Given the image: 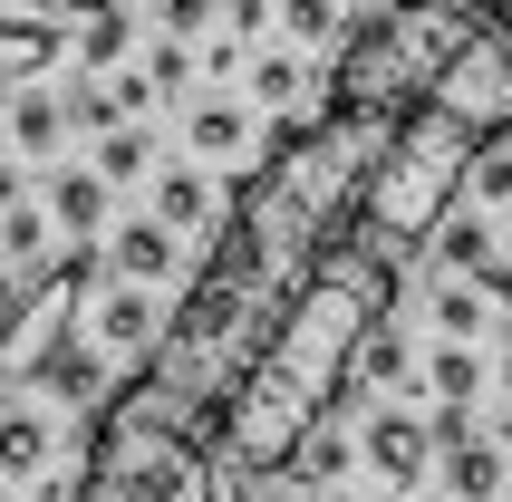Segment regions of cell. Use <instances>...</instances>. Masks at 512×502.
I'll return each instance as SVG.
<instances>
[{"label":"cell","instance_id":"obj_33","mask_svg":"<svg viewBox=\"0 0 512 502\" xmlns=\"http://www.w3.org/2000/svg\"><path fill=\"white\" fill-rule=\"evenodd\" d=\"M223 29L232 39H261V29H271V0H223Z\"/></svg>","mask_w":512,"mask_h":502},{"label":"cell","instance_id":"obj_15","mask_svg":"<svg viewBox=\"0 0 512 502\" xmlns=\"http://www.w3.org/2000/svg\"><path fill=\"white\" fill-rule=\"evenodd\" d=\"M300 97H310V58H300V49H261L252 58V107L300 116Z\"/></svg>","mask_w":512,"mask_h":502},{"label":"cell","instance_id":"obj_6","mask_svg":"<svg viewBox=\"0 0 512 502\" xmlns=\"http://www.w3.org/2000/svg\"><path fill=\"white\" fill-rule=\"evenodd\" d=\"M87 338H97L107 358H126V367H136L145 348L165 338V309H155V290H145V280H116L107 300L87 309Z\"/></svg>","mask_w":512,"mask_h":502},{"label":"cell","instance_id":"obj_7","mask_svg":"<svg viewBox=\"0 0 512 502\" xmlns=\"http://www.w3.org/2000/svg\"><path fill=\"white\" fill-rule=\"evenodd\" d=\"M78 49V39H68V20H49V10H0V87H29V78H49L58 58Z\"/></svg>","mask_w":512,"mask_h":502},{"label":"cell","instance_id":"obj_22","mask_svg":"<svg viewBox=\"0 0 512 502\" xmlns=\"http://www.w3.org/2000/svg\"><path fill=\"white\" fill-rule=\"evenodd\" d=\"M348 474V435H339V416L319 425L310 445H300V464H290V483H310V493H329V483Z\"/></svg>","mask_w":512,"mask_h":502},{"label":"cell","instance_id":"obj_3","mask_svg":"<svg viewBox=\"0 0 512 502\" xmlns=\"http://www.w3.org/2000/svg\"><path fill=\"white\" fill-rule=\"evenodd\" d=\"M474 29H484V10H474V0H377L368 20L339 39V58H329L319 97H329V107L406 116L435 78H445V58H455Z\"/></svg>","mask_w":512,"mask_h":502},{"label":"cell","instance_id":"obj_29","mask_svg":"<svg viewBox=\"0 0 512 502\" xmlns=\"http://www.w3.org/2000/svg\"><path fill=\"white\" fill-rule=\"evenodd\" d=\"M145 78H155V87L174 97V87L194 78V49H184V39H155V58H145Z\"/></svg>","mask_w":512,"mask_h":502},{"label":"cell","instance_id":"obj_17","mask_svg":"<svg viewBox=\"0 0 512 502\" xmlns=\"http://www.w3.org/2000/svg\"><path fill=\"white\" fill-rule=\"evenodd\" d=\"M49 203H10V213H0V261H10V271H39V261H58L49 251Z\"/></svg>","mask_w":512,"mask_h":502},{"label":"cell","instance_id":"obj_27","mask_svg":"<svg viewBox=\"0 0 512 502\" xmlns=\"http://www.w3.org/2000/svg\"><path fill=\"white\" fill-rule=\"evenodd\" d=\"M426 435H435V464H445L455 445H474V435H484V416H474V406H426Z\"/></svg>","mask_w":512,"mask_h":502},{"label":"cell","instance_id":"obj_18","mask_svg":"<svg viewBox=\"0 0 512 502\" xmlns=\"http://www.w3.org/2000/svg\"><path fill=\"white\" fill-rule=\"evenodd\" d=\"M10 136H20V155H49V145L68 136V97H49V87H20V97H10Z\"/></svg>","mask_w":512,"mask_h":502},{"label":"cell","instance_id":"obj_37","mask_svg":"<svg viewBox=\"0 0 512 502\" xmlns=\"http://www.w3.org/2000/svg\"><path fill=\"white\" fill-rule=\"evenodd\" d=\"M484 20H512V0H484Z\"/></svg>","mask_w":512,"mask_h":502},{"label":"cell","instance_id":"obj_25","mask_svg":"<svg viewBox=\"0 0 512 502\" xmlns=\"http://www.w3.org/2000/svg\"><path fill=\"white\" fill-rule=\"evenodd\" d=\"M416 377V358H406V329L387 319V329L368 338V358H358V387H406Z\"/></svg>","mask_w":512,"mask_h":502},{"label":"cell","instance_id":"obj_11","mask_svg":"<svg viewBox=\"0 0 512 502\" xmlns=\"http://www.w3.org/2000/svg\"><path fill=\"white\" fill-rule=\"evenodd\" d=\"M416 387H426V406H474V396L493 387V367L464 348V338H435L426 367H416Z\"/></svg>","mask_w":512,"mask_h":502},{"label":"cell","instance_id":"obj_40","mask_svg":"<svg viewBox=\"0 0 512 502\" xmlns=\"http://www.w3.org/2000/svg\"><path fill=\"white\" fill-rule=\"evenodd\" d=\"M503 502H512V493H503Z\"/></svg>","mask_w":512,"mask_h":502},{"label":"cell","instance_id":"obj_35","mask_svg":"<svg viewBox=\"0 0 512 502\" xmlns=\"http://www.w3.org/2000/svg\"><path fill=\"white\" fill-rule=\"evenodd\" d=\"M29 10H49V20H97V10H116V0H29Z\"/></svg>","mask_w":512,"mask_h":502},{"label":"cell","instance_id":"obj_38","mask_svg":"<svg viewBox=\"0 0 512 502\" xmlns=\"http://www.w3.org/2000/svg\"><path fill=\"white\" fill-rule=\"evenodd\" d=\"M319 502H358V493H348V483H329V493H319Z\"/></svg>","mask_w":512,"mask_h":502},{"label":"cell","instance_id":"obj_24","mask_svg":"<svg viewBox=\"0 0 512 502\" xmlns=\"http://www.w3.org/2000/svg\"><path fill=\"white\" fill-rule=\"evenodd\" d=\"M68 126H87V136H116V126H136V116L116 107V87H107V78H78V87H68Z\"/></svg>","mask_w":512,"mask_h":502},{"label":"cell","instance_id":"obj_2","mask_svg":"<svg viewBox=\"0 0 512 502\" xmlns=\"http://www.w3.org/2000/svg\"><path fill=\"white\" fill-rule=\"evenodd\" d=\"M474 165H484V136H474L445 97H416V107L387 126V155H377L368 194H358V232H368L377 251H397V261L426 251L435 232H445V213L474 194Z\"/></svg>","mask_w":512,"mask_h":502},{"label":"cell","instance_id":"obj_12","mask_svg":"<svg viewBox=\"0 0 512 502\" xmlns=\"http://www.w3.org/2000/svg\"><path fill=\"white\" fill-rule=\"evenodd\" d=\"M435 474H445V502H503V493H512V464H503V445H493V435L455 445Z\"/></svg>","mask_w":512,"mask_h":502},{"label":"cell","instance_id":"obj_13","mask_svg":"<svg viewBox=\"0 0 512 502\" xmlns=\"http://www.w3.org/2000/svg\"><path fill=\"white\" fill-rule=\"evenodd\" d=\"M232 203H213V184H203V165H165L155 174V223L174 232H203V223H223Z\"/></svg>","mask_w":512,"mask_h":502},{"label":"cell","instance_id":"obj_23","mask_svg":"<svg viewBox=\"0 0 512 502\" xmlns=\"http://www.w3.org/2000/svg\"><path fill=\"white\" fill-rule=\"evenodd\" d=\"M97 174H107V184H136V174H155V136H145V126H116V136H97Z\"/></svg>","mask_w":512,"mask_h":502},{"label":"cell","instance_id":"obj_16","mask_svg":"<svg viewBox=\"0 0 512 502\" xmlns=\"http://www.w3.org/2000/svg\"><path fill=\"white\" fill-rule=\"evenodd\" d=\"M426 251H435V271H445V280H474L493 261V223H484V213H445V232H435Z\"/></svg>","mask_w":512,"mask_h":502},{"label":"cell","instance_id":"obj_32","mask_svg":"<svg viewBox=\"0 0 512 502\" xmlns=\"http://www.w3.org/2000/svg\"><path fill=\"white\" fill-rule=\"evenodd\" d=\"M116 107H126V116H145V107H155V97H165V87H155V78H145V68H116Z\"/></svg>","mask_w":512,"mask_h":502},{"label":"cell","instance_id":"obj_34","mask_svg":"<svg viewBox=\"0 0 512 502\" xmlns=\"http://www.w3.org/2000/svg\"><path fill=\"white\" fill-rule=\"evenodd\" d=\"M474 280H484V300H493V309H512V261H503V251H493V261H484Z\"/></svg>","mask_w":512,"mask_h":502},{"label":"cell","instance_id":"obj_10","mask_svg":"<svg viewBox=\"0 0 512 502\" xmlns=\"http://www.w3.org/2000/svg\"><path fill=\"white\" fill-rule=\"evenodd\" d=\"M49 464H58V425L39 416V406H0V483L29 493Z\"/></svg>","mask_w":512,"mask_h":502},{"label":"cell","instance_id":"obj_8","mask_svg":"<svg viewBox=\"0 0 512 502\" xmlns=\"http://www.w3.org/2000/svg\"><path fill=\"white\" fill-rule=\"evenodd\" d=\"M107 271L155 290V280H174V271H184V232H174V223H155V213L116 223V232H107Z\"/></svg>","mask_w":512,"mask_h":502},{"label":"cell","instance_id":"obj_20","mask_svg":"<svg viewBox=\"0 0 512 502\" xmlns=\"http://www.w3.org/2000/svg\"><path fill=\"white\" fill-rule=\"evenodd\" d=\"M126 49H136L126 0H116V10H97V20H78V68H126Z\"/></svg>","mask_w":512,"mask_h":502},{"label":"cell","instance_id":"obj_30","mask_svg":"<svg viewBox=\"0 0 512 502\" xmlns=\"http://www.w3.org/2000/svg\"><path fill=\"white\" fill-rule=\"evenodd\" d=\"M223 0H155V20H165V39H194L203 20H213Z\"/></svg>","mask_w":512,"mask_h":502},{"label":"cell","instance_id":"obj_21","mask_svg":"<svg viewBox=\"0 0 512 502\" xmlns=\"http://www.w3.org/2000/svg\"><path fill=\"white\" fill-rule=\"evenodd\" d=\"M281 29H290V49H339L348 39L339 0H281Z\"/></svg>","mask_w":512,"mask_h":502},{"label":"cell","instance_id":"obj_31","mask_svg":"<svg viewBox=\"0 0 512 502\" xmlns=\"http://www.w3.org/2000/svg\"><path fill=\"white\" fill-rule=\"evenodd\" d=\"M223 502H300L290 474H252V483H223Z\"/></svg>","mask_w":512,"mask_h":502},{"label":"cell","instance_id":"obj_1","mask_svg":"<svg viewBox=\"0 0 512 502\" xmlns=\"http://www.w3.org/2000/svg\"><path fill=\"white\" fill-rule=\"evenodd\" d=\"M397 319V251H377L368 232H348L310 261V280L290 290L281 329L261 348V367L232 387V406L213 416V474L252 483V474H290L300 445L319 425L358 406V358L368 338Z\"/></svg>","mask_w":512,"mask_h":502},{"label":"cell","instance_id":"obj_5","mask_svg":"<svg viewBox=\"0 0 512 502\" xmlns=\"http://www.w3.org/2000/svg\"><path fill=\"white\" fill-rule=\"evenodd\" d=\"M29 387L49 396V406H78V416H97V406H107V348H97V338H58L49 358L29 367Z\"/></svg>","mask_w":512,"mask_h":502},{"label":"cell","instance_id":"obj_36","mask_svg":"<svg viewBox=\"0 0 512 502\" xmlns=\"http://www.w3.org/2000/svg\"><path fill=\"white\" fill-rule=\"evenodd\" d=\"M493 387H503V406H512V338H503V367H493Z\"/></svg>","mask_w":512,"mask_h":502},{"label":"cell","instance_id":"obj_28","mask_svg":"<svg viewBox=\"0 0 512 502\" xmlns=\"http://www.w3.org/2000/svg\"><path fill=\"white\" fill-rule=\"evenodd\" d=\"M474 194H484V203H512V136H503V145H484V165H474Z\"/></svg>","mask_w":512,"mask_h":502},{"label":"cell","instance_id":"obj_26","mask_svg":"<svg viewBox=\"0 0 512 502\" xmlns=\"http://www.w3.org/2000/svg\"><path fill=\"white\" fill-rule=\"evenodd\" d=\"M155 502H223V474H213V454H184V464L155 483Z\"/></svg>","mask_w":512,"mask_h":502},{"label":"cell","instance_id":"obj_14","mask_svg":"<svg viewBox=\"0 0 512 502\" xmlns=\"http://www.w3.org/2000/svg\"><path fill=\"white\" fill-rule=\"evenodd\" d=\"M49 223L58 232H107V174L97 165H68V174H49Z\"/></svg>","mask_w":512,"mask_h":502},{"label":"cell","instance_id":"obj_19","mask_svg":"<svg viewBox=\"0 0 512 502\" xmlns=\"http://www.w3.org/2000/svg\"><path fill=\"white\" fill-rule=\"evenodd\" d=\"M426 309H435V338H464V348H474V338H484V309H493V300H484V280H445Z\"/></svg>","mask_w":512,"mask_h":502},{"label":"cell","instance_id":"obj_9","mask_svg":"<svg viewBox=\"0 0 512 502\" xmlns=\"http://www.w3.org/2000/svg\"><path fill=\"white\" fill-rule=\"evenodd\" d=\"M184 145H194L203 165H242L261 145V126H252L242 97H194V107H184Z\"/></svg>","mask_w":512,"mask_h":502},{"label":"cell","instance_id":"obj_4","mask_svg":"<svg viewBox=\"0 0 512 502\" xmlns=\"http://www.w3.org/2000/svg\"><path fill=\"white\" fill-rule=\"evenodd\" d=\"M358 454H368V474L406 502L416 483H426V464H435V435H426V416H397V406H387V416L358 425Z\"/></svg>","mask_w":512,"mask_h":502},{"label":"cell","instance_id":"obj_39","mask_svg":"<svg viewBox=\"0 0 512 502\" xmlns=\"http://www.w3.org/2000/svg\"><path fill=\"white\" fill-rule=\"evenodd\" d=\"M406 502H426V493H406Z\"/></svg>","mask_w":512,"mask_h":502}]
</instances>
